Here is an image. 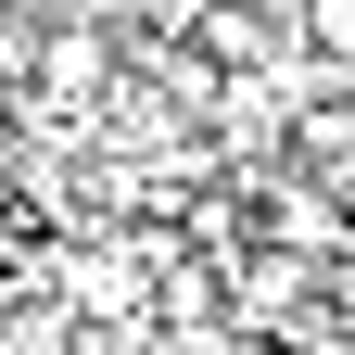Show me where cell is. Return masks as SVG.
Segmentation results:
<instances>
[{
	"label": "cell",
	"mask_w": 355,
	"mask_h": 355,
	"mask_svg": "<svg viewBox=\"0 0 355 355\" xmlns=\"http://www.w3.org/2000/svg\"><path fill=\"white\" fill-rule=\"evenodd\" d=\"M127 13H140V26H153V38H191V26H203V13H216V0H127Z\"/></svg>",
	"instance_id": "2"
},
{
	"label": "cell",
	"mask_w": 355,
	"mask_h": 355,
	"mask_svg": "<svg viewBox=\"0 0 355 355\" xmlns=\"http://www.w3.org/2000/svg\"><path fill=\"white\" fill-rule=\"evenodd\" d=\"M26 76H38V26L0 0V89H26Z\"/></svg>",
	"instance_id": "1"
}]
</instances>
